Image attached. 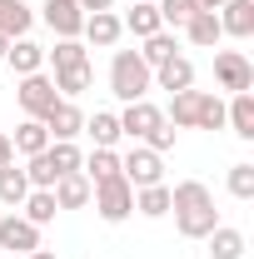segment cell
Masks as SVG:
<instances>
[{
	"label": "cell",
	"mask_w": 254,
	"mask_h": 259,
	"mask_svg": "<svg viewBox=\"0 0 254 259\" xmlns=\"http://www.w3.org/2000/svg\"><path fill=\"white\" fill-rule=\"evenodd\" d=\"M170 214H175V229H180L185 239H204L209 229L220 225L215 194H209V185H199V180H180V185L170 190Z\"/></svg>",
	"instance_id": "cell-1"
},
{
	"label": "cell",
	"mask_w": 254,
	"mask_h": 259,
	"mask_svg": "<svg viewBox=\"0 0 254 259\" xmlns=\"http://www.w3.org/2000/svg\"><path fill=\"white\" fill-rule=\"evenodd\" d=\"M115 120H120V135H130L135 145H150L155 155L175 150V125L164 120V110H159V105H150V100H130Z\"/></svg>",
	"instance_id": "cell-2"
},
{
	"label": "cell",
	"mask_w": 254,
	"mask_h": 259,
	"mask_svg": "<svg viewBox=\"0 0 254 259\" xmlns=\"http://www.w3.org/2000/svg\"><path fill=\"white\" fill-rule=\"evenodd\" d=\"M155 90V70L140 60V50H115V60H110V95L115 100H150Z\"/></svg>",
	"instance_id": "cell-3"
},
{
	"label": "cell",
	"mask_w": 254,
	"mask_h": 259,
	"mask_svg": "<svg viewBox=\"0 0 254 259\" xmlns=\"http://www.w3.org/2000/svg\"><path fill=\"white\" fill-rule=\"evenodd\" d=\"M90 204H95V214L105 225H125L130 214H135V190H130L125 175H115V180H105L90 190Z\"/></svg>",
	"instance_id": "cell-4"
},
{
	"label": "cell",
	"mask_w": 254,
	"mask_h": 259,
	"mask_svg": "<svg viewBox=\"0 0 254 259\" xmlns=\"http://www.w3.org/2000/svg\"><path fill=\"white\" fill-rule=\"evenodd\" d=\"M15 100H20L25 120H45V115H50V105L60 100V90H55V80H50L45 70H35V75H20V85H15Z\"/></svg>",
	"instance_id": "cell-5"
},
{
	"label": "cell",
	"mask_w": 254,
	"mask_h": 259,
	"mask_svg": "<svg viewBox=\"0 0 254 259\" xmlns=\"http://www.w3.org/2000/svg\"><path fill=\"white\" fill-rule=\"evenodd\" d=\"M120 175L130 180V190H145V185H164V155H155L150 145H135L130 155H120Z\"/></svg>",
	"instance_id": "cell-6"
},
{
	"label": "cell",
	"mask_w": 254,
	"mask_h": 259,
	"mask_svg": "<svg viewBox=\"0 0 254 259\" xmlns=\"http://www.w3.org/2000/svg\"><path fill=\"white\" fill-rule=\"evenodd\" d=\"M215 80H220V90H229V95H244V90H254V65L244 50H220L215 55Z\"/></svg>",
	"instance_id": "cell-7"
},
{
	"label": "cell",
	"mask_w": 254,
	"mask_h": 259,
	"mask_svg": "<svg viewBox=\"0 0 254 259\" xmlns=\"http://www.w3.org/2000/svg\"><path fill=\"white\" fill-rule=\"evenodd\" d=\"M40 20L55 30V40H80V30H85L80 0H45V5H40Z\"/></svg>",
	"instance_id": "cell-8"
},
{
	"label": "cell",
	"mask_w": 254,
	"mask_h": 259,
	"mask_svg": "<svg viewBox=\"0 0 254 259\" xmlns=\"http://www.w3.org/2000/svg\"><path fill=\"white\" fill-rule=\"evenodd\" d=\"M0 249H10V254H30V249H40V229L25 220V214H0Z\"/></svg>",
	"instance_id": "cell-9"
},
{
	"label": "cell",
	"mask_w": 254,
	"mask_h": 259,
	"mask_svg": "<svg viewBox=\"0 0 254 259\" xmlns=\"http://www.w3.org/2000/svg\"><path fill=\"white\" fill-rule=\"evenodd\" d=\"M40 125L50 130V140H75V135L85 130V110H80L75 100H55V105H50V115H45Z\"/></svg>",
	"instance_id": "cell-10"
},
{
	"label": "cell",
	"mask_w": 254,
	"mask_h": 259,
	"mask_svg": "<svg viewBox=\"0 0 254 259\" xmlns=\"http://www.w3.org/2000/svg\"><path fill=\"white\" fill-rule=\"evenodd\" d=\"M85 40L90 45H100V50H115L120 45V35H125V25H120V15L115 10H95V15H85Z\"/></svg>",
	"instance_id": "cell-11"
},
{
	"label": "cell",
	"mask_w": 254,
	"mask_h": 259,
	"mask_svg": "<svg viewBox=\"0 0 254 259\" xmlns=\"http://www.w3.org/2000/svg\"><path fill=\"white\" fill-rule=\"evenodd\" d=\"M215 15H220L224 35H234V40H249L254 35V0H224Z\"/></svg>",
	"instance_id": "cell-12"
},
{
	"label": "cell",
	"mask_w": 254,
	"mask_h": 259,
	"mask_svg": "<svg viewBox=\"0 0 254 259\" xmlns=\"http://www.w3.org/2000/svg\"><path fill=\"white\" fill-rule=\"evenodd\" d=\"M90 190H95V185H90L80 169H75V175H60V180L50 185V194H55L60 209H85V204H90Z\"/></svg>",
	"instance_id": "cell-13"
},
{
	"label": "cell",
	"mask_w": 254,
	"mask_h": 259,
	"mask_svg": "<svg viewBox=\"0 0 254 259\" xmlns=\"http://www.w3.org/2000/svg\"><path fill=\"white\" fill-rule=\"evenodd\" d=\"M199 105H204V90H180V95H170L164 120H170L175 130H194L199 125Z\"/></svg>",
	"instance_id": "cell-14"
},
{
	"label": "cell",
	"mask_w": 254,
	"mask_h": 259,
	"mask_svg": "<svg viewBox=\"0 0 254 259\" xmlns=\"http://www.w3.org/2000/svg\"><path fill=\"white\" fill-rule=\"evenodd\" d=\"M155 85H159V90H170V95L194 90V65H190V55H175V60H164V65L155 70Z\"/></svg>",
	"instance_id": "cell-15"
},
{
	"label": "cell",
	"mask_w": 254,
	"mask_h": 259,
	"mask_svg": "<svg viewBox=\"0 0 254 259\" xmlns=\"http://www.w3.org/2000/svg\"><path fill=\"white\" fill-rule=\"evenodd\" d=\"M5 60H10L15 75H35V70H45V45H35L30 35H20V40H10Z\"/></svg>",
	"instance_id": "cell-16"
},
{
	"label": "cell",
	"mask_w": 254,
	"mask_h": 259,
	"mask_svg": "<svg viewBox=\"0 0 254 259\" xmlns=\"http://www.w3.org/2000/svg\"><path fill=\"white\" fill-rule=\"evenodd\" d=\"M185 35H190V45H199V50H215V45L224 40L220 15H215V10H194L190 20H185Z\"/></svg>",
	"instance_id": "cell-17"
},
{
	"label": "cell",
	"mask_w": 254,
	"mask_h": 259,
	"mask_svg": "<svg viewBox=\"0 0 254 259\" xmlns=\"http://www.w3.org/2000/svg\"><path fill=\"white\" fill-rule=\"evenodd\" d=\"M30 25H35V10L25 0H0V35H5V40L30 35Z\"/></svg>",
	"instance_id": "cell-18"
},
{
	"label": "cell",
	"mask_w": 254,
	"mask_h": 259,
	"mask_svg": "<svg viewBox=\"0 0 254 259\" xmlns=\"http://www.w3.org/2000/svg\"><path fill=\"white\" fill-rule=\"evenodd\" d=\"M224 125L234 130L239 140H254V90L229 95V105H224Z\"/></svg>",
	"instance_id": "cell-19"
},
{
	"label": "cell",
	"mask_w": 254,
	"mask_h": 259,
	"mask_svg": "<svg viewBox=\"0 0 254 259\" xmlns=\"http://www.w3.org/2000/svg\"><path fill=\"white\" fill-rule=\"evenodd\" d=\"M120 25H125V30L135 35V40H145V35L164 30V25H159V10H155V0H135V5L125 10V20H120Z\"/></svg>",
	"instance_id": "cell-20"
},
{
	"label": "cell",
	"mask_w": 254,
	"mask_h": 259,
	"mask_svg": "<svg viewBox=\"0 0 254 259\" xmlns=\"http://www.w3.org/2000/svg\"><path fill=\"white\" fill-rule=\"evenodd\" d=\"M204 239H209V254H215V259H244V229H234V225H215Z\"/></svg>",
	"instance_id": "cell-21"
},
{
	"label": "cell",
	"mask_w": 254,
	"mask_h": 259,
	"mask_svg": "<svg viewBox=\"0 0 254 259\" xmlns=\"http://www.w3.org/2000/svg\"><path fill=\"white\" fill-rule=\"evenodd\" d=\"M10 145H15V155H25V160H30V155H40V150L50 145V130L40 125V120H20L15 135H10Z\"/></svg>",
	"instance_id": "cell-22"
},
{
	"label": "cell",
	"mask_w": 254,
	"mask_h": 259,
	"mask_svg": "<svg viewBox=\"0 0 254 259\" xmlns=\"http://www.w3.org/2000/svg\"><path fill=\"white\" fill-rule=\"evenodd\" d=\"M20 214H25L35 229H45L55 214H60V204H55V194H50V190H30L25 199H20Z\"/></svg>",
	"instance_id": "cell-23"
},
{
	"label": "cell",
	"mask_w": 254,
	"mask_h": 259,
	"mask_svg": "<svg viewBox=\"0 0 254 259\" xmlns=\"http://www.w3.org/2000/svg\"><path fill=\"white\" fill-rule=\"evenodd\" d=\"M85 135L95 140V150H115V145L125 140V135H120V120H115L110 110H95V115L85 120Z\"/></svg>",
	"instance_id": "cell-24"
},
{
	"label": "cell",
	"mask_w": 254,
	"mask_h": 259,
	"mask_svg": "<svg viewBox=\"0 0 254 259\" xmlns=\"http://www.w3.org/2000/svg\"><path fill=\"white\" fill-rule=\"evenodd\" d=\"M25 194H30V180H25V169H20V164L10 160L5 169H0V204H5V209H20V199H25Z\"/></svg>",
	"instance_id": "cell-25"
},
{
	"label": "cell",
	"mask_w": 254,
	"mask_h": 259,
	"mask_svg": "<svg viewBox=\"0 0 254 259\" xmlns=\"http://www.w3.org/2000/svg\"><path fill=\"white\" fill-rule=\"evenodd\" d=\"M175 55H180V40H175L170 30L145 35V50H140V60L150 65V70H159V65H164V60H175Z\"/></svg>",
	"instance_id": "cell-26"
},
{
	"label": "cell",
	"mask_w": 254,
	"mask_h": 259,
	"mask_svg": "<svg viewBox=\"0 0 254 259\" xmlns=\"http://www.w3.org/2000/svg\"><path fill=\"white\" fill-rule=\"evenodd\" d=\"M80 175H85L90 185H105V180L120 175V155H115V150H90V160H80Z\"/></svg>",
	"instance_id": "cell-27"
},
{
	"label": "cell",
	"mask_w": 254,
	"mask_h": 259,
	"mask_svg": "<svg viewBox=\"0 0 254 259\" xmlns=\"http://www.w3.org/2000/svg\"><path fill=\"white\" fill-rule=\"evenodd\" d=\"M135 209H140L145 220H164V214H170V185H145V190H135Z\"/></svg>",
	"instance_id": "cell-28"
},
{
	"label": "cell",
	"mask_w": 254,
	"mask_h": 259,
	"mask_svg": "<svg viewBox=\"0 0 254 259\" xmlns=\"http://www.w3.org/2000/svg\"><path fill=\"white\" fill-rule=\"evenodd\" d=\"M50 80H55V90H60V100H75V95H85V90H90L95 70H90V65H75V70H55Z\"/></svg>",
	"instance_id": "cell-29"
},
{
	"label": "cell",
	"mask_w": 254,
	"mask_h": 259,
	"mask_svg": "<svg viewBox=\"0 0 254 259\" xmlns=\"http://www.w3.org/2000/svg\"><path fill=\"white\" fill-rule=\"evenodd\" d=\"M45 160H50V169H55V175H75L85 155L75 150V140H50V145H45Z\"/></svg>",
	"instance_id": "cell-30"
},
{
	"label": "cell",
	"mask_w": 254,
	"mask_h": 259,
	"mask_svg": "<svg viewBox=\"0 0 254 259\" xmlns=\"http://www.w3.org/2000/svg\"><path fill=\"white\" fill-rule=\"evenodd\" d=\"M45 60H55V70H75V65H90V50L80 40H55L45 50Z\"/></svg>",
	"instance_id": "cell-31"
},
{
	"label": "cell",
	"mask_w": 254,
	"mask_h": 259,
	"mask_svg": "<svg viewBox=\"0 0 254 259\" xmlns=\"http://www.w3.org/2000/svg\"><path fill=\"white\" fill-rule=\"evenodd\" d=\"M229 194L234 199H254V164L249 160L229 164Z\"/></svg>",
	"instance_id": "cell-32"
},
{
	"label": "cell",
	"mask_w": 254,
	"mask_h": 259,
	"mask_svg": "<svg viewBox=\"0 0 254 259\" xmlns=\"http://www.w3.org/2000/svg\"><path fill=\"white\" fill-rule=\"evenodd\" d=\"M155 10H159V25H164V30H170V25L180 30V25H185V20L194 15V5H190V0H155Z\"/></svg>",
	"instance_id": "cell-33"
},
{
	"label": "cell",
	"mask_w": 254,
	"mask_h": 259,
	"mask_svg": "<svg viewBox=\"0 0 254 259\" xmlns=\"http://www.w3.org/2000/svg\"><path fill=\"white\" fill-rule=\"evenodd\" d=\"M25 180H30V190H50V185L60 180V175L50 169V160H45V150H40V155H30V164H25Z\"/></svg>",
	"instance_id": "cell-34"
},
{
	"label": "cell",
	"mask_w": 254,
	"mask_h": 259,
	"mask_svg": "<svg viewBox=\"0 0 254 259\" xmlns=\"http://www.w3.org/2000/svg\"><path fill=\"white\" fill-rule=\"evenodd\" d=\"M194 130H224V100L220 95H204V105H199V125Z\"/></svg>",
	"instance_id": "cell-35"
},
{
	"label": "cell",
	"mask_w": 254,
	"mask_h": 259,
	"mask_svg": "<svg viewBox=\"0 0 254 259\" xmlns=\"http://www.w3.org/2000/svg\"><path fill=\"white\" fill-rule=\"evenodd\" d=\"M80 10H85V15H95V10H115V0H80Z\"/></svg>",
	"instance_id": "cell-36"
},
{
	"label": "cell",
	"mask_w": 254,
	"mask_h": 259,
	"mask_svg": "<svg viewBox=\"0 0 254 259\" xmlns=\"http://www.w3.org/2000/svg\"><path fill=\"white\" fill-rule=\"evenodd\" d=\"M15 160V145H10V135H0V169Z\"/></svg>",
	"instance_id": "cell-37"
},
{
	"label": "cell",
	"mask_w": 254,
	"mask_h": 259,
	"mask_svg": "<svg viewBox=\"0 0 254 259\" xmlns=\"http://www.w3.org/2000/svg\"><path fill=\"white\" fill-rule=\"evenodd\" d=\"M190 5H194V10H220L224 0H190Z\"/></svg>",
	"instance_id": "cell-38"
},
{
	"label": "cell",
	"mask_w": 254,
	"mask_h": 259,
	"mask_svg": "<svg viewBox=\"0 0 254 259\" xmlns=\"http://www.w3.org/2000/svg\"><path fill=\"white\" fill-rule=\"evenodd\" d=\"M25 259H60V254H50V249H30Z\"/></svg>",
	"instance_id": "cell-39"
},
{
	"label": "cell",
	"mask_w": 254,
	"mask_h": 259,
	"mask_svg": "<svg viewBox=\"0 0 254 259\" xmlns=\"http://www.w3.org/2000/svg\"><path fill=\"white\" fill-rule=\"evenodd\" d=\"M5 50H10V40H5V35H0V60H5Z\"/></svg>",
	"instance_id": "cell-40"
}]
</instances>
